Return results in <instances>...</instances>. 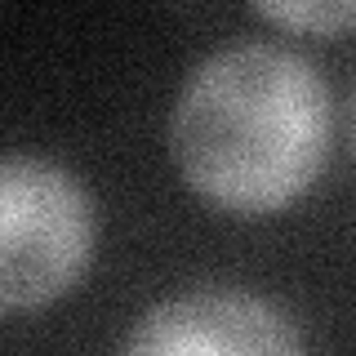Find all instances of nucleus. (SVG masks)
Returning a JSON list of instances; mask_svg holds the SVG:
<instances>
[{"mask_svg":"<svg viewBox=\"0 0 356 356\" xmlns=\"http://www.w3.org/2000/svg\"><path fill=\"white\" fill-rule=\"evenodd\" d=\"M94 254V205L81 178L44 156H0V312L67 294Z\"/></svg>","mask_w":356,"mask_h":356,"instance_id":"f03ea898","label":"nucleus"},{"mask_svg":"<svg viewBox=\"0 0 356 356\" xmlns=\"http://www.w3.org/2000/svg\"><path fill=\"white\" fill-rule=\"evenodd\" d=\"M263 18L281 22V27H298V31H343V27H356V5H259Z\"/></svg>","mask_w":356,"mask_h":356,"instance_id":"20e7f679","label":"nucleus"},{"mask_svg":"<svg viewBox=\"0 0 356 356\" xmlns=\"http://www.w3.org/2000/svg\"><path fill=\"white\" fill-rule=\"evenodd\" d=\"M170 147L192 192L236 214H267L316 183L330 152V94L303 54L245 40L187 76Z\"/></svg>","mask_w":356,"mask_h":356,"instance_id":"f257e3e1","label":"nucleus"},{"mask_svg":"<svg viewBox=\"0 0 356 356\" xmlns=\"http://www.w3.org/2000/svg\"><path fill=\"white\" fill-rule=\"evenodd\" d=\"M120 356H303V339L259 294L192 289L152 307Z\"/></svg>","mask_w":356,"mask_h":356,"instance_id":"7ed1b4c3","label":"nucleus"}]
</instances>
